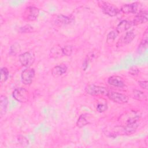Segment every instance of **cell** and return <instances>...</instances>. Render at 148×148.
Listing matches in <instances>:
<instances>
[{
	"label": "cell",
	"instance_id": "cell-24",
	"mask_svg": "<svg viewBox=\"0 0 148 148\" xmlns=\"http://www.w3.org/2000/svg\"><path fill=\"white\" fill-rule=\"evenodd\" d=\"M62 51L63 56H70L72 53V46L69 45L65 46L64 47H62Z\"/></svg>",
	"mask_w": 148,
	"mask_h": 148
},
{
	"label": "cell",
	"instance_id": "cell-4",
	"mask_svg": "<svg viewBox=\"0 0 148 148\" xmlns=\"http://www.w3.org/2000/svg\"><path fill=\"white\" fill-rule=\"evenodd\" d=\"M18 60L23 66L29 68L34 64L35 56L32 51H29L21 54L18 57Z\"/></svg>",
	"mask_w": 148,
	"mask_h": 148
},
{
	"label": "cell",
	"instance_id": "cell-29",
	"mask_svg": "<svg viewBox=\"0 0 148 148\" xmlns=\"http://www.w3.org/2000/svg\"><path fill=\"white\" fill-rule=\"evenodd\" d=\"M138 84L139 86L145 90L147 89V80H144V81H139L138 82Z\"/></svg>",
	"mask_w": 148,
	"mask_h": 148
},
{
	"label": "cell",
	"instance_id": "cell-17",
	"mask_svg": "<svg viewBox=\"0 0 148 148\" xmlns=\"http://www.w3.org/2000/svg\"><path fill=\"white\" fill-rule=\"evenodd\" d=\"M8 104V100L6 96L1 95L0 97V115L2 117L6 112Z\"/></svg>",
	"mask_w": 148,
	"mask_h": 148
},
{
	"label": "cell",
	"instance_id": "cell-1",
	"mask_svg": "<svg viewBox=\"0 0 148 148\" xmlns=\"http://www.w3.org/2000/svg\"><path fill=\"white\" fill-rule=\"evenodd\" d=\"M97 2L102 12L106 15L114 17L117 16L120 12V10L116 6L108 2L101 1Z\"/></svg>",
	"mask_w": 148,
	"mask_h": 148
},
{
	"label": "cell",
	"instance_id": "cell-27",
	"mask_svg": "<svg viewBox=\"0 0 148 148\" xmlns=\"http://www.w3.org/2000/svg\"><path fill=\"white\" fill-rule=\"evenodd\" d=\"M18 141L19 142V143L20 145H21L22 146H27L28 145V140H27V139L23 136V135H19L18 137Z\"/></svg>",
	"mask_w": 148,
	"mask_h": 148
},
{
	"label": "cell",
	"instance_id": "cell-2",
	"mask_svg": "<svg viewBox=\"0 0 148 148\" xmlns=\"http://www.w3.org/2000/svg\"><path fill=\"white\" fill-rule=\"evenodd\" d=\"M109 90L102 86H96L95 84H89L85 88V91L87 94L96 96V95H107Z\"/></svg>",
	"mask_w": 148,
	"mask_h": 148
},
{
	"label": "cell",
	"instance_id": "cell-5",
	"mask_svg": "<svg viewBox=\"0 0 148 148\" xmlns=\"http://www.w3.org/2000/svg\"><path fill=\"white\" fill-rule=\"evenodd\" d=\"M13 97L18 102L25 103L29 99L28 91L24 88L18 87L13 91Z\"/></svg>",
	"mask_w": 148,
	"mask_h": 148
},
{
	"label": "cell",
	"instance_id": "cell-14",
	"mask_svg": "<svg viewBox=\"0 0 148 148\" xmlns=\"http://www.w3.org/2000/svg\"><path fill=\"white\" fill-rule=\"evenodd\" d=\"M132 25V22L127 20H122L119 23L116 28V31L117 34L122 33L128 30Z\"/></svg>",
	"mask_w": 148,
	"mask_h": 148
},
{
	"label": "cell",
	"instance_id": "cell-28",
	"mask_svg": "<svg viewBox=\"0 0 148 148\" xmlns=\"http://www.w3.org/2000/svg\"><path fill=\"white\" fill-rule=\"evenodd\" d=\"M129 73L132 76H136L138 75L139 73V70L138 68H137L136 67H132L130 71H129Z\"/></svg>",
	"mask_w": 148,
	"mask_h": 148
},
{
	"label": "cell",
	"instance_id": "cell-10",
	"mask_svg": "<svg viewBox=\"0 0 148 148\" xmlns=\"http://www.w3.org/2000/svg\"><path fill=\"white\" fill-rule=\"evenodd\" d=\"M137 121L138 119L135 117L131 118L128 120L127 125L124 128V130L127 134H131L136 131L138 126Z\"/></svg>",
	"mask_w": 148,
	"mask_h": 148
},
{
	"label": "cell",
	"instance_id": "cell-16",
	"mask_svg": "<svg viewBox=\"0 0 148 148\" xmlns=\"http://www.w3.org/2000/svg\"><path fill=\"white\" fill-rule=\"evenodd\" d=\"M135 37V34L134 30H130L127 32L124 36L120 39L121 43L123 45H128L134 39Z\"/></svg>",
	"mask_w": 148,
	"mask_h": 148
},
{
	"label": "cell",
	"instance_id": "cell-12",
	"mask_svg": "<svg viewBox=\"0 0 148 148\" xmlns=\"http://www.w3.org/2000/svg\"><path fill=\"white\" fill-rule=\"evenodd\" d=\"M67 66L64 64L56 65L52 68L51 75L54 77H59L65 73L67 71Z\"/></svg>",
	"mask_w": 148,
	"mask_h": 148
},
{
	"label": "cell",
	"instance_id": "cell-23",
	"mask_svg": "<svg viewBox=\"0 0 148 148\" xmlns=\"http://www.w3.org/2000/svg\"><path fill=\"white\" fill-rule=\"evenodd\" d=\"M117 35H118V34L116 31H112L109 32V33L106 36L107 43H110L111 42H113L115 40Z\"/></svg>",
	"mask_w": 148,
	"mask_h": 148
},
{
	"label": "cell",
	"instance_id": "cell-3",
	"mask_svg": "<svg viewBox=\"0 0 148 148\" xmlns=\"http://www.w3.org/2000/svg\"><path fill=\"white\" fill-rule=\"evenodd\" d=\"M39 14V9L35 6H29L25 8L23 13V18L27 21H33L37 19Z\"/></svg>",
	"mask_w": 148,
	"mask_h": 148
},
{
	"label": "cell",
	"instance_id": "cell-7",
	"mask_svg": "<svg viewBox=\"0 0 148 148\" xmlns=\"http://www.w3.org/2000/svg\"><path fill=\"white\" fill-rule=\"evenodd\" d=\"M35 70L33 68H27L24 69L21 75V81L25 85H29L32 83L35 76Z\"/></svg>",
	"mask_w": 148,
	"mask_h": 148
},
{
	"label": "cell",
	"instance_id": "cell-26",
	"mask_svg": "<svg viewBox=\"0 0 148 148\" xmlns=\"http://www.w3.org/2000/svg\"><path fill=\"white\" fill-rule=\"evenodd\" d=\"M33 31V27L30 25H25L22 27H20L19 29V31L21 33H27L31 32Z\"/></svg>",
	"mask_w": 148,
	"mask_h": 148
},
{
	"label": "cell",
	"instance_id": "cell-13",
	"mask_svg": "<svg viewBox=\"0 0 148 148\" xmlns=\"http://www.w3.org/2000/svg\"><path fill=\"white\" fill-rule=\"evenodd\" d=\"M74 18L71 16H66L62 14L58 15L56 16L55 22L57 24L59 25H66L69 24L73 21Z\"/></svg>",
	"mask_w": 148,
	"mask_h": 148
},
{
	"label": "cell",
	"instance_id": "cell-15",
	"mask_svg": "<svg viewBox=\"0 0 148 148\" xmlns=\"http://www.w3.org/2000/svg\"><path fill=\"white\" fill-rule=\"evenodd\" d=\"M147 37H148V31L147 28L145 31L143 37L142 38V40L140 41V43L138 46V47L137 49V52L138 53H143L145 50V49L147 47V42H148Z\"/></svg>",
	"mask_w": 148,
	"mask_h": 148
},
{
	"label": "cell",
	"instance_id": "cell-6",
	"mask_svg": "<svg viewBox=\"0 0 148 148\" xmlns=\"http://www.w3.org/2000/svg\"><path fill=\"white\" fill-rule=\"evenodd\" d=\"M108 98L115 103L119 104H123L127 103L128 101V97L122 93L109 91L107 95Z\"/></svg>",
	"mask_w": 148,
	"mask_h": 148
},
{
	"label": "cell",
	"instance_id": "cell-11",
	"mask_svg": "<svg viewBox=\"0 0 148 148\" xmlns=\"http://www.w3.org/2000/svg\"><path fill=\"white\" fill-rule=\"evenodd\" d=\"M108 83L114 87L122 88L125 86L124 82L122 78L119 76L113 75L109 77L108 80Z\"/></svg>",
	"mask_w": 148,
	"mask_h": 148
},
{
	"label": "cell",
	"instance_id": "cell-22",
	"mask_svg": "<svg viewBox=\"0 0 148 148\" xmlns=\"http://www.w3.org/2000/svg\"><path fill=\"white\" fill-rule=\"evenodd\" d=\"M9 77V71L6 67L1 69V83H2L7 80Z\"/></svg>",
	"mask_w": 148,
	"mask_h": 148
},
{
	"label": "cell",
	"instance_id": "cell-21",
	"mask_svg": "<svg viewBox=\"0 0 148 148\" xmlns=\"http://www.w3.org/2000/svg\"><path fill=\"white\" fill-rule=\"evenodd\" d=\"M20 50L21 48L20 45L18 43L16 42L10 46L9 50V54L12 56H16L20 51Z\"/></svg>",
	"mask_w": 148,
	"mask_h": 148
},
{
	"label": "cell",
	"instance_id": "cell-25",
	"mask_svg": "<svg viewBox=\"0 0 148 148\" xmlns=\"http://www.w3.org/2000/svg\"><path fill=\"white\" fill-rule=\"evenodd\" d=\"M108 106L106 103H98L96 106V109L97 112L99 113H102L107 110Z\"/></svg>",
	"mask_w": 148,
	"mask_h": 148
},
{
	"label": "cell",
	"instance_id": "cell-9",
	"mask_svg": "<svg viewBox=\"0 0 148 148\" xmlns=\"http://www.w3.org/2000/svg\"><path fill=\"white\" fill-rule=\"evenodd\" d=\"M140 3L138 2H133L131 3L125 4L122 6L120 10L125 14L135 13L139 8Z\"/></svg>",
	"mask_w": 148,
	"mask_h": 148
},
{
	"label": "cell",
	"instance_id": "cell-8",
	"mask_svg": "<svg viewBox=\"0 0 148 148\" xmlns=\"http://www.w3.org/2000/svg\"><path fill=\"white\" fill-rule=\"evenodd\" d=\"M148 12L147 10H140L135 16L132 22V25H138L147 22L148 17Z\"/></svg>",
	"mask_w": 148,
	"mask_h": 148
},
{
	"label": "cell",
	"instance_id": "cell-20",
	"mask_svg": "<svg viewBox=\"0 0 148 148\" xmlns=\"http://www.w3.org/2000/svg\"><path fill=\"white\" fill-rule=\"evenodd\" d=\"M88 121L86 119V116L84 114H81L79 117L78 118L77 122H76V125L79 128H82L84 126L87 125L88 124Z\"/></svg>",
	"mask_w": 148,
	"mask_h": 148
},
{
	"label": "cell",
	"instance_id": "cell-19",
	"mask_svg": "<svg viewBox=\"0 0 148 148\" xmlns=\"http://www.w3.org/2000/svg\"><path fill=\"white\" fill-rule=\"evenodd\" d=\"M62 47L60 46H54L50 50V56L53 58H58L62 56Z\"/></svg>",
	"mask_w": 148,
	"mask_h": 148
},
{
	"label": "cell",
	"instance_id": "cell-18",
	"mask_svg": "<svg viewBox=\"0 0 148 148\" xmlns=\"http://www.w3.org/2000/svg\"><path fill=\"white\" fill-rule=\"evenodd\" d=\"M132 96L133 98L140 101H143L147 99L146 95L143 91L138 90H133L132 92Z\"/></svg>",
	"mask_w": 148,
	"mask_h": 148
}]
</instances>
